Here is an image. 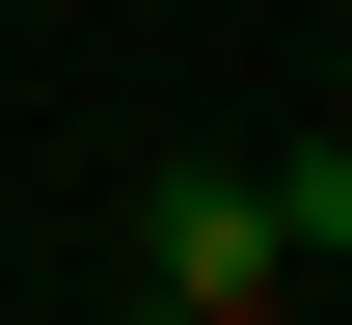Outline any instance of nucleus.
<instances>
[{
    "instance_id": "1",
    "label": "nucleus",
    "mask_w": 352,
    "mask_h": 325,
    "mask_svg": "<svg viewBox=\"0 0 352 325\" xmlns=\"http://www.w3.org/2000/svg\"><path fill=\"white\" fill-rule=\"evenodd\" d=\"M135 298H163V325H244V298H298V244H271V190H217V163H190L163 217H135Z\"/></svg>"
},
{
    "instance_id": "2",
    "label": "nucleus",
    "mask_w": 352,
    "mask_h": 325,
    "mask_svg": "<svg viewBox=\"0 0 352 325\" xmlns=\"http://www.w3.org/2000/svg\"><path fill=\"white\" fill-rule=\"evenodd\" d=\"M271 244H298V271H352V136H298V163H271Z\"/></svg>"
}]
</instances>
